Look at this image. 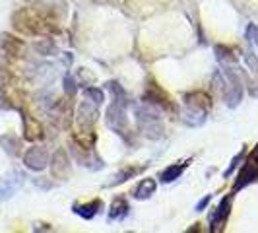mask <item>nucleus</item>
<instances>
[{
    "instance_id": "15",
    "label": "nucleus",
    "mask_w": 258,
    "mask_h": 233,
    "mask_svg": "<svg viewBox=\"0 0 258 233\" xmlns=\"http://www.w3.org/2000/svg\"><path fill=\"white\" fill-rule=\"evenodd\" d=\"M101 210H103V200H99V198L91 200L88 204H74L72 206V212L78 214L80 218H84V220H93Z\"/></svg>"
},
{
    "instance_id": "26",
    "label": "nucleus",
    "mask_w": 258,
    "mask_h": 233,
    "mask_svg": "<svg viewBox=\"0 0 258 233\" xmlns=\"http://www.w3.org/2000/svg\"><path fill=\"white\" fill-rule=\"evenodd\" d=\"M78 91V82L76 78L72 76V74H66L64 76V93L66 95H72L74 97V93Z\"/></svg>"
},
{
    "instance_id": "4",
    "label": "nucleus",
    "mask_w": 258,
    "mask_h": 233,
    "mask_svg": "<svg viewBox=\"0 0 258 233\" xmlns=\"http://www.w3.org/2000/svg\"><path fill=\"white\" fill-rule=\"evenodd\" d=\"M130 103L126 101H118L113 99V103L107 107L105 111V123L107 127L113 130L115 134H120L122 138H126L128 134V115H126V107Z\"/></svg>"
},
{
    "instance_id": "21",
    "label": "nucleus",
    "mask_w": 258,
    "mask_h": 233,
    "mask_svg": "<svg viewBox=\"0 0 258 233\" xmlns=\"http://www.w3.org/2000/svg\"><path fill=\"white\" fill-rule=\"evenodd\" d=\"M186 165L188 163H175V165H171V167H167L163 173H161V183H173L177 181L179 177L182 175V171L186 169Z\"/></svg>"
},
{
    "instance_id": "17",
    "label": "nucleus",
    "mask_w": 258,
    "mask_h": 233,
    "mask_svg": "<svg viewBox=\"0 0 258 233\" xmlns=\"http://www.w3.org/2000/svg\"><path fill=\"white\" fill-rule=\"evenodd\" d=\"M155 189H157V183H155L152 177H148V179H142V181L136 185L132 196H134L136 200H148V198L155 193Z\"/></svg>"
},
{
    "instance_id": "8",
    "label": "nucleus",
    "mask_w": 258,
    "mask_h": 233,
    "mask_svg": "<svg viewBox=\"0 0 258 233\" xmlns=\"http://www.w3.org/2000/svg\"><path fill=\"white\" fill-rule=\"evenodd\" d=\"M78 125H80V130L86 134H93V123L97 121L99 116V109L97 105H93L91 101H84V103L78 107Z\"/></svg>"
},
{
    "instance_id": "13",
    "label": "nucleus",
    "mask_w": 258,
    "mask_h": 233,
    "mask_svg": "<svg viewBox=\"0 0 258 233\" xmlns=\"http://www.w3.org/2000/svg\"><path fill=\"white\" fill-rule=\"evenodd\" d=\"M51 169H52V175H54L56 179H62V181L70 175V159H68V155H66L64 150H56V152H54Z\"/></svg>"
},
{
    "instance_id": "27",
    "label": "nucleus",
    "mask_w": 258,
    "mask_h": 233,
    "mask_svg": "<svg viewBox=\"0 0 258 233\" xmlns=\"http://www.w3.org/2000/svg\"><path fill=\"white\" fill-rule=\"evenodd\" d=\"M245 37L250 41V43H254L258 47V26L256 24H248L245 29Z\"/></svg>"
},
{
    "instance_id": "18",
    "label": "nucleus",
    "mask_w": 258,
    "mask_h": 233,
    "mask_svg": "<svg viewBox=\"0 0 258 233\" xmlns=\"http://www.w3.org/2000/svg\"><path fill=\"white\" fill-rule=\"evenodd\" d=\"M0 146L4 148V152L8 155H20L22 152V142H20V138L18 136H14V134H4V136H0Z\"/></svg>"
},
{
    "instance_id": "3",
    "label": "nucleus",
    "mask_w": 258,
    "mask_h": 233,
    "mask_svg": "<svg viewBox=\"0 0 258 233\" xmlns=\"http://www.w3.org/2000/svg\"><path fill=\"white\" fill-rule=\"evenodd\" d=\"M14 27L24 35H47V33H58V27L51 26L52 22L41 20L29 10H18L12 16Z\"/></svg>"
},
{
    "instance_id": "24",
    "label": "nucleus",
    "mask_w": 258,
    "mask_h": 233,
    "mask_svg": "<svg viewBox=\"0 0 258 233\" xmlns=\"http://www.w3.org/2000/svg\"><path fill=\"white\" fill-rule=\"evenodd\" d=\"M245 155H246V148H243V150H241V152H239V154H237V155H235V157L231 159L229 167H227L225 171H223V179H229V177H231L233 171H235V169L239 167V165H241V161L245 159Z\"/></svg>"
},
{
    "instance_id": "12",
    "label": "nucleus",
    "mask_w": 258,
    "mask_h": 233,
    "mask_svg": "<svg viewBox=\"0 0 258 233\" xmlns=\"http://www.w3.org/2000/svg\"><path fill=\"white\" fill-rule=\"evenodd\" d=\"M0 49L4 51V54L16 59V56H22V54H24L26 43H24L22 39L10 35V33H2V35H0Z\"/></svg>"
},
{
    "instance_id": "25",
    "label": "nucleus",
    "mask_w": 258,
    "mask_h": 233,
    "mask_svg": "<svg viewBox=\"0 0 258 233\" xmlns=\"http://www.w3.org/2000/svg\"><path fill=\"white\" fill-rule=\"evenodd\" d=\"M243 61H245V65L248 66V70L258 78V56L254 54L252 51H245L243 54Z\"/></svg>"
},
{
    "instance_id": "29",
    "label": "nucleus",
    "mask_w": 258,
    "mask_h": 233,
    "mask_svg": "<svg viewBox=\"0 0 258 233\" xmlns=\"http://www.w3.org/2000/svg\"><path fill=\"white\" fill-rule=\"evenodd\" d=\"M2 107H4V105H2V103H0V109H2Z\"/></svg>"
},
{
    "instance_id": "11",
    "label": "nucleus",
    "mask_w": 258,
    "mask_h": 233,
    "mask_svg": "<svg viewBox=\"0 0 258 233\" xmlns=\"http://www.w3.org/2000/svg\"><path fill=\"white\" fill-rule=\"evenodd\" d=\"M231 204H233V194L223 196V198H221V202H220V206L210 214V229H212V231H220L221 227H223V223H225L227 218H229Z\"/></svg>"
},
{
    "instance_id": "10",
    "label": "nucleus",
    "mask_w": 258,
    "mask_h": 233,
    "mask_svg": "<svg viewBox=\"0 0 258 233\" xmlns=\"http://www.w3.org/2000/svg\"><path fill=\"white\" fill-rule=\"evenodd\" d=\"M24 185V173L20 171H10L2 181H0V202L10 200L14 194L20 191V187Z\"/></svg>"
},
{
    "instance_id": "14",
    "label": "nucleus",
    "mask_w": 258,
    "mask_h": 233,
    "mask_svg": "<svg viewBox=\"0 0 258 233\" xmlns=\"http://www.w3.org/2000/svg\"><path fill=\"white\" fill-rule=\"evenodd\" d=\"M22 121H24V138L27 142H35L39 138H43V127L39 125V121H35L26 111H22Z\"/></svg>"
},
{
    "instance_id": "2",
    "label": "nucleus",
    "mask_w": 258,
    "mask_h": 233,
    "mask_svg": "<svg viewBox=\"0 0 258 233\" xmlns=\"http://www.w3.org/2000/svg\"><path fill=\"white\" fill-rule=\"evenodd\" d=\"M134 107V105H132ZM134 115H136V125L146 138L150 140H159L163 136V125H161V116L159 111L154 105H136L134 107Z\"/></svg>"
},
{
    "instance_id": "23",
    "label": "nucleus",
    "mask_w": 258,
    "mask_h": 233,
    "mask_svg": "<svg viewBox=\"0 0 258 233\" xmlns=\"http://www.w3.org/2000/svg\"><path fill=\"white\" fill-rule=\"evenodd\" d=\"M140 171H142V167H126V169H122L120 173H116L115 181H111V185H109V187H115V185H118V183L128 181V179H132L134 175H138Z\"/></svg>"
},
{
    "instance_id": "19",
    "label": "nucleus",
    "mask_w": 258,
    "mask_h": 233,
    "mask_svg": "<svg viewBox=\"0 0 258 233\" xmlns=\"http://www.w3.org/2000/svg\"><path fill=\"white\" fill-rule=\"evenodd\" d=\"M216 59H218V63L221 65V68H225V66H239L237 63V59H235V54L231 52V49H227V47H223V45H216Z\"/></svg>"
},
{
    "instance_id": "20",
    "label": "nucleus",
    "mask_w": 258,
    "mask_h": 233,
    "mask_svg": "<svg viewBox=\"0 0 258 233\" xmlns=\"http://www.w3.org/2000/svg\"><path fill=\"white\" fill-rule=\"evenodd\" d=\"M33 49H35L37 54H43V56H54L58 52L52 39H39V41L33 43Z\"/></svg>"
},
{
    "instance_id": "7",
    "label": "nucleus",
    "mask_w": 258,
    "mask_h": 233,
    "mask_svg": "<svg viewBox=\"0 0 258 233\" xmlns=\"http://www.w3.org/2000/svg\"><path fill=\"white\" fill-rule=\"evenodd\" d=\"M256 179H258V150L246 159V163L243 165L241 173L237 175V181H235V185H233V193L241 191L243 187L250 185V183H254Z\"/></svg>"
},
{
    "instance_id": "28",
    "label": "nucleus",
    "mask_w": 258,
    "mask_h": 233,
    "mask_svg": "<svg viewBox=\"0 0 258 233\" xmlns=\"http://www.w3.org/2000/svg\"><path fill=\"white\" fill-rule=\"evenodd\" d=\"M212 202V194H206L198 204H196V212H202V210H206V206Z\"/></svg>"
},
{
    "instance_id": "1",
    "label": "nucleus",
    "mask_w": 258,
    "mask_h": 233,
    "mask_svg": "<svg viewBox=\"0 0 258 233\" xmlns=\"http://www.w3.org/2000/svg\"><path fill=\"white\" fill-rule=\"evenodd\" d=\"M210 109L212 97L206 91H188L184 93V113L181 115V121L188 127H200L204 125Z\"/></svg>"
},
{
    "instance_id": "6",
    "label": "nucleus",
    "mask_w": 258,
    "mask_h": 233,
    "mask_svg": "<svg viewBox=\"0 0 258 233\" xmlns=\"http://www.w3.org/2000/svg\"><path fill=\"white\" fill-rule=\"evenodd\" d=\"M144 103H150V105H154V107H157V109H165V111H175V109H177L175 103L171 101V97L155 84L154 80H150L148 86H146Z\"/></svg>"
},
{
    "instance_id": "16",
    "label": "nucleus",
    "mask_w": 258,
    "mask_h": 233,
    "mask_svg": "<svg viewBox=\"0 0 258 233\" xmlns=\"http://www.w3.org/2000/svg\"><path fill=\"white\" fill-rule=\"evenodd\" d=\"M130 212V206L128 202H126V198H122V196H118L113 200V204H111V210H109V220L111 221H122L126 216H128Z\"/></svg>"
},
{
    "instance_id": "30",
    "label": "nucleus",
    "mask_w": 258,
    "mask_h": 233,
    "mask_svg": "<svg viewBox=\"0 0 258 233\" xmlns=\"http://www.w3.org/2000/svg\"><path fill=\"white\" fill-rule=\"evenodd\" d=\"M27 2H31V0H27Z\"/></svg>"
},
{
    "instance_id": "9",
    "label": "nucleus",
    "mask_w": 258,
    "mask_h": 233,
    "mask_svg": "<svg viewBox=\"0 0 258 233\" xmlns=\"http://www.w3.org/2000/svg\"><path fill=\"white\" fill-rule=\"evenodd\" d=\"M24 165L31 171H43L49 165V152L43 146H33L24 154Z\"/></svg>"
},
{
    "instance_id": "5",
    "label": "nucleus",
    "mask_w": 258,
    "mask_h": 233,
    "mask_svg": "<svg viewBox=\"0 0 258 233\" xmlns=\"http://www.w3.org/2000/svg\"><path fill=\"white\" fill-rule=\"evenodd\" d=\"M70 155H72V159L76 161L78 165L88 167L91 171H99L105 165L103 159L93 152V148H86V146H82L78 140H70Z\"/></svg>"
},
{
    "instance_id": "22",
    "label": "nucleus",
    "mask_w": 258,
    "mask_h": 233,
    "mask_svg": "<svg viewBox=\"0 0 258 233\" xmlns=\"http://www.w3.org/2000/svg\"><path fill=\"white\" fill-rule=\"evenodd\" d=\"M84 95H86V99L91 101L93 105H97V107H101L105 101V91L101 88H93V86H86L84 88Z\"/></svg>"
}]
</instances>
